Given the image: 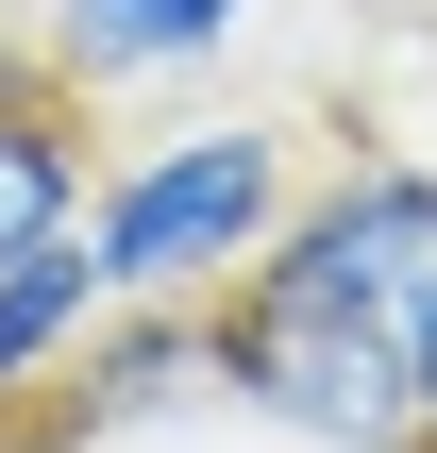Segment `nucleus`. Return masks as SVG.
I'll use <instances>...</instances> for the list:
<instances>
[{
    "instance_id": "nucleus-1",
    "label": "nucleus",
    "mask_w": 437,
    "mask_h": 453,
    "mask_svg": "<svg viewBox=\"0 0 437 453\" xmlns=\"http://www.w3.org/2000/svg\"><path fill=\"white\" fill-rule=\"evenodd\" d=\"M219 403L269 420L286 453H421V303L269 235L219 286Z\"/></svg>"
},
{
    "instance_id": "nucleus-2",
    "label": "nucleus",
    "mask_w": 437,
    "mask_h": 453,
    "mask_svg": "<svg viewBox=\"0 0 437 453\" xmlns=\"http://www.w3.org/2000/svg\"><path fill=\"white\" fill-rule=\"evenodd\" d=\"M286 202H303V134H286V118H168V134L101 151L84 235H101V269H118L135 303H219V286L286 235Z\"/></svg>"
},
{
    "instance_id": "nucleus-3",
    "label": "nucleus",
    "mask_w": 437,
    "mask_h": 453,
    "mask_svg": "<svg viewBox=\"0 0 437 453\" xmlns=\"http://www.w3.org/2000/svg\"><path fill=\"white\" fill-rule=\"evenodd\" d=\"M51 403H67L84 437H118V453L168 437V420H236V403H219V303H135V286H118V303L84 319V353L51 370Z\"/></svg>"
},
{
    "instance_id": "nucleus-4",
    "label": "nucleus",
    "mask_w": 437,
    "mask_h": 453,
    "mask_svg": "<svg viewBox=\"0 0 437 453\" xmlns=\"http://www.w3.org/2000/svg\"><path fill=\"white\" fill-rule=\"evenodd\" d=\"M253 17H269V0H34L17 50H34L67 101H118V84H185V67H219Z\"/></svg>"
},
{
    "instance_id": "nucleus-5",
    "label": "nucleus",
    "mask_w": 437,
    "mask_h": 453,
    "mask_svg": "<svg viewBox=\"0 0 437 453\" xmlns=\"http://www.w3.org/2000/svg\"><path fill=\"white\" fill-rule=\"evenodd\" d=\"M84 185H101V134H84V101H67L51 67H0V252L67 235V219H84Z\"/></svg>"
},
{
    "instance_id": "nucleus-6",
    "label": "nucleus",
    "mask_w": 437,
    "mask_h": 453,
    "mask_svg": "<svg viewBox=\"0 0 437 453\" xmlns=\"http://www.w3.org/2000/svg\"><path fill=\"white\" fill-rule=\"evenodd\" d=\"M118 303V269H101V235L67 219V235H34V252H0V403H34L67 353H84V319Z\"/></svg>"
},
{
    "instance_id": "nucleus-7",
    "label": "nucleus",
    "mask_w": 437,
    "mask_h": 453,
    "mask_svg": "<svg viewBox=\"0 0 437 453\" xmlns=\"http://www.w3.org/2000/svg\"><path fill=\"white\" fill-rule=\"evenodd\" d=\"M0 453H118V437H84V420L34 387V403H0Z\"/></svg>"
},
{
    "instance_id": "nucleus-8",
    "label": "nucleus",
    "mask_w": 437,
    "mask_h": 453,
    "mask_svg": "<svg viewBox=\"0 0 437 453\" xmlns=\"http://www.w3.org/2000/svg\"><path fill=\"white\" fill-rule=\"evenodd\" d=\"M421 453H437V303H421Z\"/></svg>"
},
{
    "instance_id": "nucleus-9",
    "label": "nucleus",
    "mask_w": 437,
    "mask_h": 453,
    "mask_svg": "<svg viewBox=\"0 0 437 453\" xmlns=\"http://www.w3.org/2000/svg\"><path fill=\"white\" fill-rule=\"evenodd\" d=\"M0 67H34V50H17V17H0Z\"/></svg>"
}]
</instances>
